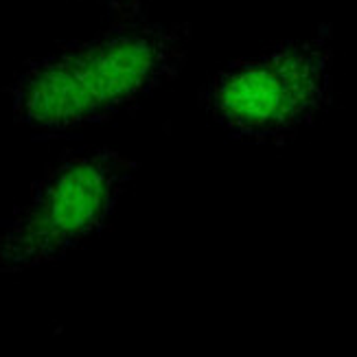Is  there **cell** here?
Wrapping results in <instances>:
<instances>
[{
	"label": "cell",
	"instance_id": "cell-1",
	"mask_svg": "<svg viewBox=\"0 0 357 357\" xmlns=\"http://www.w3.org/2000/svg\"><path fill=\"white\" fill-rule=\"evenodd\" d=\"M191 29L119 15L99 36L44 55L7 88L13 119L40 134H64L141 105L172 84L189 55Z\"/></svg>",
	"mask_w": 357,
	"mask_h": 357
},
{
	"label": "cell",
	"instance_id": "cell-2",
	"mask_svg": "<svg viewBox=\"0 0 357 357\" xmlns=\"http://www.w3.org/2000/svg\"><path fill=\"white\" fill-rule=\"evenodd\" d=\"M331 64L329 29H320L220 70L202 92V107L235 141L285 145L331 105Z\"/></svg>",
	"mask_w": 357,
	"mask_h": 357
},
{
	"label": "cell",
	"instance_id": "cell-3",
	"mask_svg": "<svg viewBox=\"0 0 357 357\" xmlns=\"http://www.w3.org/2000/svg\"><path fill=\"white\" fill-rule=\"evenodd\" d=\"M136 165L112 149L70 151L33 184L0 226V274H22L64 259L110 222Z\"/></svg>",
	"mask_w": 357,
	"mask_h": 357
},
{
	"label": "cell",
	"instance_id": "cell-4",
	"mask_svg": "<svg viewBox=\"0 0 357 357\" xmlns=\"http://www.w3.org/2000/svg\"><path fill=\"white\" fill-rule=\"evenodd\" d=\"M110 5L116 9L119 15H130L138 11V3L136 0H110Z\"/></svg>",
	"mask_w": 357,
	"mask_h": 357
}]
</instances>
